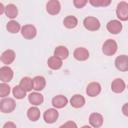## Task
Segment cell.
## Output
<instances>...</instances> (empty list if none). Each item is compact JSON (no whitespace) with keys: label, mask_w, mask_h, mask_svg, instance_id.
I'll list each match as a JSON object with an SVG mask.
<instances>
[{"label":"cell","mask_w":128,"mask_h":128,"mask_svg":"<svg viewBox=\"0 0 128 128\" xmlns=\"http://www.w3.org/2000/svg\"><path fill=\"white\" fill-rule=\"evenodd\" d=\"M33 89L36 91H42L46 86V80L43 76H35L33 79Z\"/></svg>","instance_id":"ac0fdd59"},{"label":"cell","mask_w":128,"mask_h":128,"mask_svg":"<svg viewBox=\"0 0 128 128\" xmlns=\"http://www.w3.org/2000/svg\"><path fill=\"white\" fill-rule=\"evenodd\" d=\"M73 56L78 61H85L89 58V51L84 47H78L74 50Z\"/></svg>","instance_id":"8fae6325"},{"label":"cell","mask_w":128,"mask_h":128,"mask_svg":"<svg viewBox=\"0 0 128 128\" xmlns=\"http://www.w3.org/2000/svg\"><path fill=\"white\" fill-rule=\"evenodd\" d=\"M125 87H126L125 86V82L122 79H120V78H116L111 83V89L115 93H121V92H123L125 90Z\"/></svg>","instance_id":"9a60e30c"},{"label":"cell","mask_w":128,"mask_h":128,"mask_svg":"<svg viewBox=\"0 0 128 128\" xmlns=\"http://www.w3.org/2000/svg\"><path fill=\"white\" fill-rule=\"evenodd\" d=\"M87 0H74L73 1V4L76 8H83L86 4H87Z\"/></svg>","instance_id":"f546056e"},{"label":"cell","mask_w":128,"mask_h":128,"mask_svg":"<svg viewBox=\"0 0 128 128\" xmlns=\"http://www.w3.org/2000/svg\"><path fill=\"white\" fill-rule=\"evenodd\" d=\"M13 78V70L9 66H3L0 68V80L3 83L10 82Z\"/></svg>","instance_id":"52a82bcc"},{"label":"cell","mask_w":128,"mask_h":128,"mask_svg":"<svg viewBox=\"0 0 128 128\" xmlns=\"http://www.w3.org/2000/svg\"><path fill=\"white\" fill-rule=\"evenodd\" d=\"M117 49H118V45H117L116 41L113 40V39H107L103 43V46H102V51L107 56L114 55L116 53Z\"/></svg>","instance_id":"6da1fadb"},{"label":"cell","mask_w":128,"mask_h":128,"mask_svg":"<svg viewBox=\"0 0 128 128\" xmlns=\"http://www.w3.org/2000/svg\"><path fill=\"white\" fill-rule=\"evenodd\" d=\"M10 93V86L7 83H1L0 84V97L6 98Z\"/></svg>","instance_id":"83f0119b"},{"label":"cell","mask_w":128,"mask_h":128,"mask_svg":"<svg viewBox=\"0 0 128 128\" xmlns=\"http://www.w3.org/2000/svg\"><path fill=\"white\" fill-rule=\"evenodd\" d=\"M101 92V85L98 82H91L87 85L86 93L90 97H95Z\"/></svg>","instance_id":"30bf717a"},{"label":"cell","mask_w":128,"mask_h":128,"mask_svg":"<svg viewBox=\"0 0 128 128\" xmlns=\"http://www.w3.org/2000/svg\"><path fill=\"white\" fill-rule=\"evenodd\" d=\"M21 34L25 39H33L37 34V30L33 25L27 24L21 28Z\"/></svg>","instance_id":"5b68a950"},{"label":"cell","mask_w":128,"mask_h":128,"mask_svg":"<svg viewBox=\"0 0 128 128\" xmlns=\"http://www.w3.org/2000/svg\"><path fill=\"white\" fill-rule=\"evenodd\" d=\"M63 24L66 28L68 29H72V28H75L78 24V20L75 16H72V15H69V16H66L64 18V21H63Z\"/></svg>","instance_id":"cb8c5ba5"},{"label":"cell","mask_w":128,"mask_h":128,"mask_svg":"<svg viewBox=\"0 0 128 128\" xmlns=\"http://www.w3.org/2000/svg\"><path fill=\"white\" fill-rule=\"evenodd\" d=\"M122 111H123V114H124L125 116H128V104H127V103L124 104V106H123V108H122Z\"/></svg>","instance_id":"d6a6232c"},{"label":"cell","mask_w":128,"mask_h":128,"mask_svg":"<svg viewBox=\"0 0 128 128\" xmlns=\"http://www.w3.org/2000/svg\"><path fill=\"white\" fill-rule=\"evenodd\" d=\"M5 14L8 18L14 19L18 14V9L14 4H8L5 7Z\"/></svg>","instance_id":"d4e9b609"},{"label":"cell","mask_w":128,"mask_h":128,"mask_svg":"<svg viewBox=\"0 0 128 128\" xmlns=\"http://www.w3.org/2000/svg\"><path fill=\"white\" fill-rule=\"evenodd\" d=\"M12 93H13V95H14V97H15L16 99H23V98L26 96V91H25L24 89H22L19 85L15 86V87L13 88Z\"/></svg>","instance_id":"4316f807"},{"label":"cell","mask_w":128,"mask_h":128,"mask_svg":"<svg viewBox=\"0 0 128 128\" xmlns=\"http://www.w3.org/2000/svg\"><path fill=\"white\" fill-rule=\"evenodd\" d=\"M19 86L22 89H24L26 92L31 91L33 89V80H32V78H30V77H23L21 79V81H20Z\"/></svg>","instance_id":"7402d4cb"},{"label":"cell","mask_w":128,"mask_h":128,"mask_svg":"<svg viewBox=\"0 0 128 128\" xmlns=\"http://www.w3.org/2000/svg\"><path fill=\"white\" fill-rule=\"evenodd\" d=\"M70 104L74 108H80L85 104V98L80 94H75L71 97Z\"/></svg>","instance_id":"d6986e66"},{"label":"cell","mask_w":128,"mask_h":128,"mask_svg":"<svg viewBox=\"0 0 128 128\" xmlns=\"http://www.w3.org/2000/svg\"><path fill=\"white\" fill-rule=\"evenodd\" d=\"M16 108V103L12 98H4L0 101V111L3 113H11Z\"/></svg>","instance_id":"7a4b0ae2"},{"label":"cell","mask_w":128,"mask_h":128,"mask_svg":"<svg viewBox=\"0 0 128 128\" xmlns=\"http://www.w3.org/2000/svg\"><path fill=\"white\" fill-rule=\"evenodd\" d=\"M89 123L94 128H99L103 124V116L100 113H92L89 116Z\"/></svg>","instance_id":"5bb4252c"},{"label":"cell","mask_w":128,"mask_h":128,"mask_svg":"<svg viewBox=\"0 0 128 128\" xmlns=\"http://www.w3.org/2000/svg\"><path fill=\"white\" fill-rule=\"evenodd\" d=\"M3 128H17V127H16V124L15 123H13L11 121H8V122H6L3 125Z\"/></svg>","instance_id":"1f68e13d"},{"label":"cell","mask_w":128,"mask_h":128,"mask_svg":"<svg viewBox=\"0 0 128 128\" xmlns=\"http://www.w3.org/2000/svg\"><path fill=\"white\" fill-rule=\"evenodd\" d=\"M84 27L89 31H97L100 28V22L96 17L88 16L83 21Z\"/></svg>","instance_id":"3957f363"},{"label":"cell","mask_w":128,"mask_h":128,"mask_svg":"<svg viewBox=\"0 0 128 128\" xmlns=\"http://www.w3.org/2000/svg\"><path fill=\"white\" fill-rule=\"evenodd\" d=\"M27 117L29 118V120H31L33 122L37 121L40 118V110L36 106L30 107L27 111Z\"/></svg>","instance_id":"603a6c76"},{"label":"cell","mask_w":128,"mask_h":128,"mask_svg":"<svg viewBox=\"0 0 128 128\" xmlns=\"http://www.w3.org/2000/svg\"><path fill=\"white\" fill-rule=\"evenodd\" d=\"M116 15L121 21H126L128 19V3L125 1H121L117 5Z\"/></svg>","instance_id":"277c9868"},{"label":"cell","mask_w":128,"mask_h":128,"mask_svg":"<svg viewBox=\"0 0 128 128\" xmlns=\"http://www.w3.org/2000/svg\"><path fill=\"white\" fill-rule=\"evenodd\" d=\"M67 103H68V99L64 95H57V96L53 97V99H52V105L58 109L65 107L67 105Z\"/></svg>","instance_id":"e0dca14e"},{"label":"cell","mask_w":128,"mask_h":128,"mask_svg":"<svg viewBox=\"0 0 128 128\" xmlns=\"http://www.w3.org/2000/svg\"><path fill=\"white\" fill-rule=\"evenodd\" d=\"M68 55H69V51L65 46H57L54 50V56L61 60L66 59Z\"/></svg>","instance_id":"ffe728a7"},{"label":"cell","mask_w":128,"mask_h":128,"mask_svg":"<svg viewBox=\"0 0 128 128\" xmlns=\"http://www.w3.org/2000/svg\"><path fill=\"white\" fill-rule=\"evenodd\" d=\"M0 60L5 64V66H8L9 64H11L14 60H15V52L11 49L5 50L1 56H0Z\"/></svg>","instance_id":"4fadbf2b"},{"label":"cell","mask_w":128,"mask_h":128,"mask_svg":"<svg viewBox=\"0 0 128 128\" xmlns=\"http://www.w3.org/2000/svg\"><path fill=\"white\" fill-rule=\"evenodd\" d=\"M89 3L96 7H105L108 6L111 1L110 0H89Z\"/></svg>","instance_id":"f1b7e54d"},{"label":"cell","mask_w":128,"mask_h":128,"mask_svg":"<svg viewBox=\"0 0 128 128\" xmlns=\"http://www.w3.org/2000/svg\"><path fill=\"white\" fill-rule=\"evenodd\" d=\"M59 128H78V127H77V124L74 121H67L66 123L62 124Z\"/></svg>","instance_id":"4dcf8cb0"},{"label":"cell","mask_w":128,"mask_h":128,"mask_svg":"<svg viewBox=\"0 0 128 128\" xmlns=\"http://www.w3.org/2000/svg\"><path fill=\"white\" fill-rule=\"evenodd\" d=\"M28 100H29V102H30L32 105H34V106H38V105H40V104L43 103V101H44V97H43V95H42L41 93H38V92H32V93L29 94V96H28Z\"/></svg>","instance_id":"2e32d148"},{"label":"cell","mask_w":128,"mask_h":128,"mask_svg":"<svg viewBox=\"0 0 128 128\" xmlns=\"http://www.w3.org/2000/svg\"><path fill=\"white\" fill-rule=\"evenodd\" d=\"M46 10L51 15H56L61 10V4L58 0H51L48 1L46 4Z\"/></svg>","instance_id":"ba28073f"},{"label":"cell","mask_w":128,"mask_h":128,"mask_svg":"<svg viewBox=\"0 0 128 128\" xmlns=\"http://www.w3.org/2000/svg\"><path fill=\"white\" fill-rule=\"evenodd\" d=\"M115 66L119 71H127L128 70V57L127 55H120L115 59Z\"/></svg>","instance_id":"9c48e42d"},{"label":"cell","mask_w":128,"mask_h":128,"mask_svg":"<svg viewBox=\"0 0 128 128\" xmlns=\"http://www.w3.org/2000/svg\"><path fill=\"white\" fill-rule=\"evenodd\" d=\"M106 28L108 32H110L111 34H118L122 30V24L118 20H111L107 23Z\"/></svg>","instance_id":"7c38bea8"},{"label":"cell","mask_w":128,"mask_h":128,"mask_svg":"<svg viewBox=\"0 0 128 128\" xmlns=\"http://www.w3.org/2000/svg\"><path fill=\"white\" fill-rule=\"evenodd\" d=\"M58 116H59V113L56 109L54 108H50V109H47L44 114H43V118H44V121L48 124H52L54 123L57 119H58Z\"/></svg>","instance_id":"8992f818"},{"label":"cell","mask_w":128,"mask_h":128,"mask_svg":"<svg viewBox=\"0 0 128 128\" xmlns=\"http://www.w3.org/2000/svg\"><path fill=\"white\" fill-rule=\"evenodd\" d=\"M6 29L8 30V32L14 34V33H18L19 30L21 29V27H20V24H19L17 21H15V20H11V21H9V22L7 23V25H6Z\"/></svg>","instance_id":"484cf974"},{"label":"cell","mask_w":128,"mask_h":128,"mask_svg":"<svg viewBox=\"0 0 128 128\" xmlns=\"http://www.w3.org/2000/svg\"><path fill=\"white\" fill-rule=\"evenodd\" d=\"M4 12H5V7H4V5L2 3H0V15L3 14Z\"/></svg>","instance_id":"836d02e7"},{"label":"cell","mask_w":128,"mask_h":128,"mask_svg":"<svg viewBox=\"0 0 128 128\" xmlns=\"http://www.w3.org/2000/svg\"><path fill=\"white\" fill-rule=\"evenodd\" d=\"M47 64H48L49 68H51L52 70H58L62 67V60L55 56H52L48 59Z\"/></svg>","instance_id":"44dd1931"},{"label":"cell","mask_w":128,"mask_h":128,"mask_svg":"<svg viewBox=\"0 0 128 128\" xmlns=\"http://www.w3.org/2000/svg\"><path fill=\"white\" fill-rule=\"evenodd\" d=\"M81 128H92V127H90V126H88V125H84V126H82Z\"/></svg>","instance_id":"e575fe53"}]
</instances>
